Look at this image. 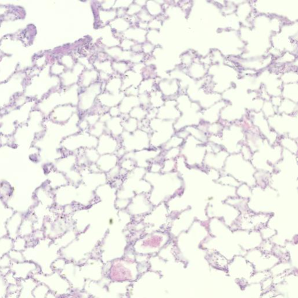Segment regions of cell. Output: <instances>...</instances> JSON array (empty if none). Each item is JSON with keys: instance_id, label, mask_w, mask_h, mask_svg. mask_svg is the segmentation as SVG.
<instances>
[{"instance_id": "1", "label": "cell", "mask_w": 298, "mask_h": 298, "mask_svg": "<svg viewBox=\"0 0 298 298\" xmlns=\"http://www.w3.org/2000/svg\"><path fill=\"white\" fill-rule=\"evenodd\" d=\"M39 268V266L35 263L25 260L24 262L20 263L12 262L10 271L14 277L20 281L33 277L34 275L39 273L37 271Z\"/></svg>"}, {"instance_id": "3", "label": "cell", "mask_w": 298, "mask_h": 298, "mask_svg": "<svg viewBox=\"0 0 298 298\" xmlns=\"http://www.w3.org/2000/svg\"><path fill=\"white\" fill-rule=\"evenodd\" d=\"M9 240L7 242H0V259L7 255L8 253L11 252L12 248V244L9 242Z\"/></svg>"}, {"instance_id": "2", "label": "cell", "mask_w": 298, "mask_h": 298, "mask_svg": "<svg viewBox=\"0 0 298 298\" xmlns=\"http://www.w3.org/2000/svg\"><path fill=\"white\" fill-rule=\"evenodd\" d=\"M18 283L21 284V287L18 294V298H34L33 291L39 284L38 282L33 277H30L19 281Z\"/></svg>"}]
</instances>
